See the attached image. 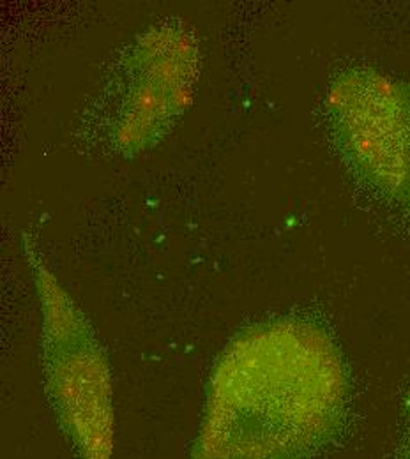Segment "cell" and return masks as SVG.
Listing matches in <instances>:
<instances>
[{"mask_svg":"<svg viewBox=\"0 0 410 459\" xmlns=\"http://www.w3.org/2000/svg\"><path fill=\"white\" fill-rule=\"evenodd\" d=\"M398 459H410V433L406 437V440L402 442V446H400Z\"/></svg>","mask_w":410,"mask_h":459,"instance_id":"cell-5","label":"cell"},{"mask_svg":"<svg viewBox=\"0 0 410 459\" xmlns=\"http://www.w3.org/2000/svg\"><path fill=\"white\" fill-rule=\"evenodd\" d=\"M198 74V45L180 23H158L118 58L92 126L101 142L122 156L154 147L188 108Z\"/></svg>","mask_w":410,"mask_h":459,"instance_id":"cell-2","label":"cell"},{"mask_svg":"<svg viewBox=\"0 0 410 459\" xmlns=\"http://www.w3.org/2000/svg\"><path fill=\"white\" fill-rule=\"evenodd\" d=\"M347 400L342 353L320 325L249 327L213 369L189 459H311L340 435Z\"/></svg>","mask_w":410,"mask_h":459,"instance_id":"cell-1","label":"cell"},{"mask_svg":"<svg viewBox=\"0 0 410 459\" xmlns=\"http://www.w3.org/2000/svg\"><path fill=\"white\" fill-rule=\"evenodd\" d=\"M43 311L47 391L78 459H110L114 410L110 371L94 331L38 253L31 256Z\"/></svg>","mask_w":410,"mask_h":459,"instance_id":"cell-3","label":"cell"},{"mask_svg":"<svg viewBox=\"0 0 410 459\" xmlns=\"http://www.w3.org/2000/svg\"><path fill=\"white\" fill-rule=\"evenodd\" d=\"M326 108L352 170L410 211V87L375 69H351L331 83Z\"/></svg>","mask_w":410,"mask_h":459,"instance_id":"cell-4","label":"cell"}]
</instances>
